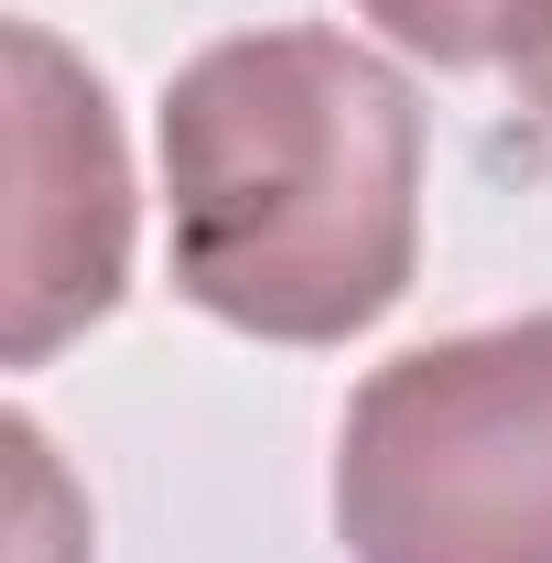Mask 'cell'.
<instances>
[{"mask_svg":"<svg viewBox=\"0 0 552 563\" xmlns=\"http://www.w3.org/2000/svg\"><path fill=\"white\" fill-rule=\"evenodd\" d=\"M346 563H552V314L401 347L336 433Z\"/></svg>","mask_w":552,"mask_h":563,"instance_id":"cell-2","label":"cell"},{"mask_svg":"<svg viewBox=\"0 0 552 563\" xmlns=\"http://www.w3.org/2000/svg\"><path fill=\"white\" fill-rule=\"evenodd\" d=\"M520 109L552 131V55H531V66H520Z\"/></svg>","mask_w":552,"mask_h":563,"instance_id":"cell-5","label":"cell"},{"mask_svg":"<svg viewBox=\"0 0 552 563\" xmlns=\"http://www.w3.org/2000/svg\"><path fill=\"white\" fill-rule=\"evenodd\" d=\"M422 66H531L552 55V0H357Z\"/></svg>","mask_w":552,"mask_h":563,"instance_id":"cell-4","label":"cell"},{"mask_svg":"<svg viewBox=\"0 0 552 563\" xmlns=\"http://www.w3.org/2000/svg\"><path fill=\"white\" fill-rule=\"evenodd\" d=\"M174 292L261 336L346 347L422 261V98L325 22L228 33L163 87Z\"/></svg>","mask_w":552,"mask_h":563,"instance_id":"cell-1","label":"cell"},{"mask_svg":"<svg viewBox=\"0 0 552 563\" xmlns=\"http://www.w3.org/2000/svg\"><path fill=\"white\" fill-rule=\"evenodd\" d=\"M11 325L0 357L44 368L87 336L131 282V152L109 87L76 66L44 22H11Z\"/></svg>","mask_w":552,"mask_h":563,"instance_id":"cell-3","label":"cell"}]
</instances>
